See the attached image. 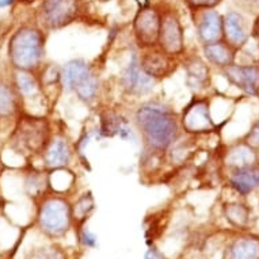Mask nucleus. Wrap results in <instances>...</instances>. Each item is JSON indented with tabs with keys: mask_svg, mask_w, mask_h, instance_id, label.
Returning a JSON list of instances; mask_svg holds the SVG:
<instances>
[{
	"mask_svg": "<svg viewBox=\"0 0 259 259\" xmlns=\"http://www.w3.org/2000/svg\"><path fill=\"white\" fill-rule=\"evenodd\" d=\"M223 76L231 84L251 97H259V67L254 64H231L221 69Z\"/></svg>",
	"mask_w": 259,
	"mask_h": 259,
	"instance_id": "14",
	"label": "nucleus"
},
{
	"mask_svg": "<svg viewBox=\"0 0 259 259\" xmlns=\"http://www.w3.org/2000/svg\"><path fill=\"white\" fill-rule=\"evenodd\" d=\"M75 234H76L77 242L80 243V246H83L84 248H95V247L98 246V238L85 225L77 231V232H75Z\"/></svg>",
	"mask_w": 259,
	"mask_h": 259,
	"instance_id": "31",
	"label": "nucleus"
},
{
	"mask_svg": "<svg viewBox=\"0 0 259 259\" xmlns=\"http://www.w3.org/2000/svg\"><path fill=\"white\" fill-rule=\"evenodd\" d=\"M14 3V0H0V9H5V7H9Z\"/></svg>",
	"mask_w": 259,
	"mask_h": 259,
	"instance_id": "35",
	"label": "nucleus"
},
{
	"mask_svg": "<svg viewBox=\"0 0 259 259\" xmlns=\"http://www.w3.org/2000/svg\"><path fill=\"white\" fill-rule=\"evenodd\" d=\"M248 2H250V0H248Z\"/></svg>",
	"mask_w": 259,
	"mask_h": 259,
	"instance_id": "41",
	"label": "nucleus"
},
{
	"mask_svg": "<svg viewBox=\"0 0 259 259\" xmlns=\"http://www.w3.org/2000/svg\"><path fill=\"white\" fill-rule=\"evenodd\" d=\"M35 75L38 77L39 85H41V90L45 94L47 99L49 91H53V90L63 91V85H61V65H59V64L45 63L35 72Z\"/></svg>",
	"mask_w": 259,
	"mask_h": 259,
	"instance_id": "28",
	"label": "nucleus"
},
{
	"mask_svg": "<svg viewBox=\"0 0 259 259\" xmlns=\"http://www.w3.org/2000/svg\"><path fill=\"white\" fill-rule=\"evenodd\" d=\"M220 2L221 0H208V6H206V9H214Z\"/></svg>",
	"mask_w": 259,
	"mask_h": 259,
	"instance_id": "36",
	"label": "nucleus"
},
{
	"mask_svg": "<svg viewBox=\"0 0 259 259\" xmlns=\"http://www.w3.org/2000/svg\"><path fill=\"white\" fill-rule=\"evenodd\" d=\"M228 183L240 196H248L259 187V166L230 171Z\"/></svg>",
	"mask_w": 259,
	"mask_h": 259,
	"instance_id": "23",
	"label": "nucleus"
},
{
	"mask_svg": "<svg viewBox=\"0 0 259 259\" xmlns=\"http://www.w3.org/2000/svg\"><path fill=\"white\" fill-rule=\"evenodd\" d=\"M3 172V163H2V157H0V175Z\"/></svg>",
	"mask_w": 259,
	"mask_h": 259,
	"instance_id": "39",
	"label": "nucleus"
},
{
	"mask_svg": "<svg viewBox=\"0 0 259 259\" xmlns=\"http://www.w3.org/2000/svg\"><path fill=\"white\" fill-rule=\"evenodd\" d=\"M223 39L236 51L242 49L248 41V31L244 18L239 13L230 11L223 18Z\"/></svg>",
	"mask_w": 259,
	"mask_h": 259,
	"instance_id": "18",
	"label": "nucleus"
},
{
	"mask_svg": "<svg viewBox=\"0 0 259 259\" xmlns=\"http://www.w3.org/2000/svg\"><path fill=\"white\" fill-rule=\"evenodd\" d=\"M101 89H102V81H101V76H99L97 68H94L91 72H89L79 83L76 87L73 89V94L76 95L77 99L84 105H94L97 103L101 94Z\"/></svg>",
	"mask_w": 259,
	"mask_h": 259,
	"instance_id": "25",
	"label": "nucleus"
},
{
	"mask_svg": "<svg viewBox=\"0 0 259 259\" xmlns=\"http://www.w3.org/2000/svg\"><path fill=\"white\" fill-rule=\"evenodd\" d=\"M81 0H42L37 11L39 27L45 31H56L80 17Z\"/></svg>",
	"mask_w": 259,
	"mask_h": 259,
	"instance_id": "5",
	"label": "nucleus"
},
{
	"mask_svg": "<svg viewBox=\"0 0 259 259\" xmlns=\"http://www.w3.org/2000/svg\"><path fill=\"white\" fill-rule=\"evenodd\" d=\"M95 68V65L84 59L69 60L61 67V85L65 93H73L76 84Z\"/></svg>",
	"mask_w": 259,
	"mask_h": 259,
	"instance_id": "22",
	"label": "nucleus"
},
{
	"mask_svg": "<svg viewBox=\"0 0 259 259\" xmlns=\"http://www.w3.org/2000/svg\"><path fill=\"white\" fill-rule=\"evenodd\" d=\"M181 65L185 71V83L193 93H201L210 85V68L200 55H185L181 57Z\"/></svg>",
	"mask_w": 259,
	"mask_h": 259,
	"instance_id": "13",
	"label": "nucleus"
},
{
	"mask_svg": "<svg viewBox=\"0 0 259 259\" xmlns=\"http://www.w3.org/2000/svg\"><path fill=\"white\" fill-rule=\"evenodd\" d=\"M97 204L91 191H84L72 202V221L75 232L83 228L95 212Z\"/></svg>",
	"mask_w": 259,
	"mask_h": 259,
	"instance_id": "26",
	"label": "nucleus"
},
{
	"mask_svg": "<svg viewBox=\"0 0 259 259\" xmlns=\"http://www.w3.org/2000/svg\"><path fill=\"white\" fill-rule=\"evenodd\" d=\"M223 214L225 220L228 221L231 227L236 230H246L250 225V208L246 204L234 201V202H227L223 206Z\"/></svg>",
	"mask_w": 259,
	"mask_h": 259,
	"instance_id": "29",
	"label": "nucleus"
},
{
	"mask_svg": "<svg viewBox=\"0 0 259 259\" xmlns=\"http://www.w3.org/2000/svg\"><path fill=\"white\" fill-rule=\"evenodd\" d=\"M258 149L252 148L244 141H239L230 145L223 153V163L230 171L246 168V167L259 166Z\"/></svg>",
	"mask_w": 259,
	"mask_h": 259,
	"instance_id": "17",
	"label": "nucleus"
},
{
	"mask_svg": "<svg viewBox=\"0 0 259 259\" xmlns=\"http://www.w3.org/2000/svg\"><path fill=\"white\" fill-rule=\"evenodd\" d=\"M243 141L255 149H259V119L251 126L247 135L243 137Z\"/></svg>",
	"mask_w": 259,
	"mask_h": 259,
	"instance_id": "32",
	"label": "nucleus"
},
{
	"mask_svg": "<svg viewBox=\"0 0 259 259\" xmlns=\"http://www.w3.org/2000/svg\"><path fill=\"white\" fill-rule=\"evenodd\" d=\"M22 111V99L14 85L13 79L0 77V121L17 118Z\"/></svg>",
	"mask_w": 259,
	"mask_h": 259,
	"instance_id": "19",
	"label": "nucleus"
},
{
	"mask_svg": "<svg viewBox=\"0 0 259 259\" xmlns=\"http://www.w3.org/2000/svg\"><path fill=\"white\" fill-rule=\"evenodd\" d=\"M144 259H168V258H167L166 255L163 254V252H161V251L155 246V244H152V246L149 247L148 250H147V252H145Z\"/></svg>",
	"mask_w": 259,
	"mask_h": 259,
	"instance_id": "33",
	"label": "nucleus"
},
{
	"mask_svg": "<svg viewBox=\"0 0 259 259\" xmlns=\"http://www.w3.org/2000/svg\"><path fill=\"white\" fill-rule=\"evenodd\" d=\"M161 14L156 7H141L132 22V31L137 49L144 51L157 47Z\"/></svg>",
	"mask_w": 259,
	"mask_h": 259,
	"instance_id": "9",
	"label": "nucleus"
},
{
	"mask_svg": "<svg viewBox=\"0 0 259 259\" xmlns=\"http://www.w3.org/2000/svg\"><path fill=\"white\" fill-rule=\"evenodd\" d=\"M98 132L102 139L119 137L123 141H136L137 131L133 125L132 118H129L121 111L113 107H107L99 111Z\"/></svg>",
	"mask_w": 259,
	"mask_h": 259,
	"instance_id": "12",
	"label": "nucleus"
},
{
	"mask_svg": "<svg viewBox=\"0 0 259 259\" xmlns=\"http://www.w3.org/2000/svg\"><path fill=\"white\" fill-rule=\"evenodd\" d=\"M13 83L17 89L18 94L22 99V105L25 109L27 102H41L42 105L48 103V99L45 94L41 90L38 77L35 72H29V71H19V69H13Z\"/></svg>",
	"mask_w": 259,
	"mask_h": 259,
	"instance_id": "15",
	"label": "nucleus"
},
{
	"mask_svg": "<svg viewBox=\"0 0 259 259\" xmlns=\"http://www.w3.org/2000/svg\"><path fill=\"white\" fill-rule=\"evenodd\" d=\"M52 133V123L47 115L22 111L10 135V148L25 159H34L41 156Z\"/></svg>",
	"mask_w": 259,
	"mask_h": 259,
	"instance_id": "4",
	"label": "nucleus"
},
{
	"mask_svg": "<svg viewBox=\"0 0 259 259\" xmlns=\"http://www.w3.org/2000/svg\"><path fill=\"white\" fill-rule=\"evenodd\" d=\"M166 164H170L167 159V151L143 148L139 160L141 177H144L148 181H152L153 178L160 179L161 171H164Z\"/></svg>",
	"mask_w": 259,
	"mask_h": 259,
	"instance_id": "21",
	"label": "nucleus"
},
{
	"mask_svg": "<svg viewBox=\"0 0 259 259\" xmlns=\"http://www.w3.org/2000/svg\"><path fill=\"white\" fill-rule=\"evenodd\" d=\"M35 225L51 240L65 238L73 230L72 201L67 194L47 193L35 201Z\"/></svg>",
	"mask_w": 259,
	"mask_h": 259,
	"instance_id": "3",
	"label": "nucleus"
},
{
	"mask_svg": "<svg viewBox=\"0 0 259 259\" xmlns=\"http://www.w3.org/2000/svg\"><path fill=\"white\" fill-rule=\"evenodd\" d=\"M21 3H23V5H31V3H34L35 0H19Z\"/></svg>",
	"mask_w": 259,
	"mask_h": 259,
	"instance_id": "38",
	"label": "nucleus"
},
{
	"mask_svg": "<svg viewBox=\"0 0 259 259\" xmlns=\"http://www.w3.org/2000/svg\"><path fill=\"white\" fill-rule=\"evenodd\" d=\"M160 31L157 47L168 55L181 59L186 53L185 45V30L178 13L172 9L160 11Z\"/></svg>",
	"mask_w": 259,
	"mask_h": 259,
	"instance_id": "7",
	"label": "nucleus"
},
{
	"mask_svg": "<svg viewBox=\"0 0 259 259\" xmlns=\"http://www.w3.org/2000/svg\"><path fill=\"white\" fill-rule=\"evenodd\" d=\"M25 191L31 200L37 201L47 193L52 191L49 171L31 170L27 172L25 178Z\"/></svg>",
	"mask_w": 259,
	"mask_h": 259,
	"instance_id": "27",
	"label": "nucleus"
},
{
	"mask_svg": "<svg viewBox=\"0 0 259 259\" xmlns=\"http://www.w3.org/2000/svg\"><path fill=\"white\" fill-rule=\"evenodd\" d=\"M179 122L182 133L190 136L200 137L206 133L214 132L217 129L210 113V101L206 97L200 95H194L185 105L179 113Z\"/></svg>",
	"mask_w": 259,
	"mask_h": 259,
	"instance_id": "6",
	"label": "nucleus"
},
{
	"mask_svg": "<svg viewBox=\"0 0 259 259\" xmlns=\"http://www.w3.org/2000/svg\"><path fill=\"white\" fill-rule=\"evenodd\" d=\"M254 35H255V38H256V41H258V45H259V18H258V21H256V23H255Z\"/></svg>",
	"mask_w": 259,
	"mask_h": 259,
	"instance_id": "37",
	"label": "nucleus"
},
{
	"mask_svg": "<svg viewBox=\"0 0 259 259\" xmlns=\"http://www.w3.org/2000/svg\"><path fill=\"white\" fill-rule=\"evenodd\" d=\"M26 259H69L67 251L59 244H48L35 248Z\"/></svg>",
	"mask_w": 259,
	"mask_h": 259,
	"instance_id": "30",
	"label": "nucleus"
},
{
	"mask_svg": "<svg viewBox=\"0 0 259 259\" xmlns=\"http://www.w3.org/2000/svg\"><path fill=\"white\" fill-rule=\"evenodd\" d=\"M132 121L143 148L167 151L182 135L179 113L163 101L148 99L139 103L133 111Z\"/></svg>",
	"mask_w": 259,
	"mask_h": 259,
	"instance_id": "1",
	"label": "nucleus"
},
{
	"mask_svg": "<svg viewBox=\"0 0 259 259\" xmlns=\"http://www.w3.org/2000/svg\"><path fill=\"white\" fill-rule=\"evenodd\" d=\"M236 53L238 51L224 39L202 45V57L206 60V63L212 64L220 69L234 64Z\"/></svg>",
	"mask_w": 259,
	"mask_h": 259,
	"instance_id": "20",
	"label": "nucleus"
},
{
	"mask_svg": "<svg viewBox=\"0 0 259 259\" xmlns=\"http://www.w3.org/2000/svg\"><path fill=\"white\" fill-rule=\"evenodd\" d=\"M139 60L141 69L157 83L172 76L181 67V59L168 55L159 47L141 51Z\"/></svg>",
	"mask_w": 259,
	"mask_h": 259,
	"instance_id": "11",
	"label": "nucleus"
},
{
	"mask_svg": "<svg viewBox=\"0 0 259 259\" xmlns=\"http://www.w3.org/2000/svg\"><path fill=\"white\" fill-rule=\"evenodd\" d=\"M157 81L151 79L141 69L140 60L137 53H132L129 63L119 75V87L122 93L132 98H143L152 93Z\"/></svg>",
	"mask_w": 259,
	"mask_h": 259,
	"instance_id": "10",
	"label": "nucleus"
},
{
	"mask_svg": "<svg viewBox=\"0 0 259 259\" xmlns=\"http://www.w3.org/2000/svg\"><path fill=\"white\" fill-rule=\"evenodd\" d=\"M13 69L37 72L47 57L45 30L35 25H23L10 37L7 48Z\"/></svg>",
	"mask_w": 259,
	"mask_h": 259,
	"instance_id": "2",
	"label": "nucleus"
},
{
	"mask_svg": "<svg viewBox=\"0 0 259 259\" xmlns=\"http://www.w3.org/2000/svg\"><path fill=\"white\" fill-rule=\"evenodd\" d=\"M187 5V7L191 10V11H198V10L206 9L208 6V0H183Z\"/></svg>",
	"mask_w": 259,
	"mask_h": 259,
	"instance_id": "34",
	"label": "nucleus"
},
{
	"mask_svg": "<svg viewBox=\"0 0 259 259\" xmlns=\"http://www.w3.org/2000/svg\"><path fill=\"white\" fill-rule=\"evenodd\" d=\"M97 2H101V3H107V2H111V0H97Z\"/></svg>",
	"mask_w": 259,
	"mask_h": 259,
	"instance_id": "40",
	"label": "nucleus"
},
{
	"mask_svg": "<svg viewBox=\"0 0 259 259\" xmlns=\"http://www.w3.org/2000/svg\"><path fill=\"white\" fill-rule=\"evenodd\" d=\"M201 14L197 18V37L202 45L223 39V17L213 9L198 10Z\"/></svg>",
	"mask_w": 259,
	"mask_h": 259,
	"instance_id": "16",
	"label": "nucleus"
},
{
	"mask_svg": "<svg viewBox=\"0 0 259 259\" xmlns=\"http://www.w3.org/2000/svg\"><path fill=\"white\" fill-rule=\"evenodd\" d=\"M75 156L73 144L65 131H53L47 147L41 153L42 168L49 171L69 168Z\"/></svg>",
	"mask_w": 259,
	"mask_h": 259,
	"instance_id": "8",
	"label": "nucleus"
},
{
	"mask_svg": "<svg viewBox=\"0 0 259 259\" xmlns=\"http://www.w3.org/2000/svg\"><path fill=\"white\" fill-rule=\"evenodd\" d=\"M223 259H259V238L240 236L225 247Z\"/></svg>",
	"mask_w": 259,
	"mask_h": 259,
	"instance_id": "24",
	"label": "nucleus"
}]
</instances>
